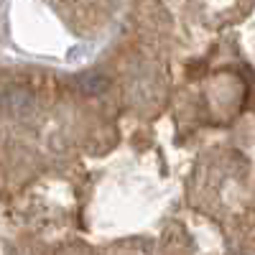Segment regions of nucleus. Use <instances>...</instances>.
Returning a JSON list of instances; mask_svg holds the SVG:
<instances>
[{"mask_svg":"<svg viewBox=\"0 0 255 255\" xmlns=\"http://www.w3.org/2000/svg\"><path fill=\"white\" fill-rule=\"evenodd\" d=\"M77 87L79 92L90 95V97H97V95H105L110 87V79L105 74H79L77 77Z\"/></svg>","mask_w":255,"mask_h":255,"instance_id":"obj_1","label":"nucleus"},{"mask_svg":"<svg viewBox=\"0 0 255 255\" xmlns=\"http://www.w3.org/2000/svg\"><path fill=\"white\" fill-rule=\"evenodd\" d=\"M31 105V92L23 90V87H10L3 92V108L10 110V113H23L26 108Z\"/></svg>","mask_w":255,"mask_h":255,"instance_id":"obj_2","label":"nucleus"}]
</instances>
